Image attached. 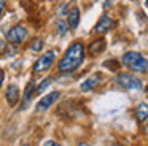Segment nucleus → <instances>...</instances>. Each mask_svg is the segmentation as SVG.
Segmentation results:
<instances>
[{
  "instance_id": "f257e3e1",
  "label": "nucleus",
  "mask_w": 148,
  "mask_h": 146,
  "mask_svg": "<svg viewBox=\"0 0 148 146\" xmlns=\"http://www.w3.org/2000/svg\"><path fill=\"white\" fill-rule=\"evenodd\" d=\"M84 59V46L83 43L80 41H75L69 46V49L65 51L64 57L59 60V65H58V70L61 73H72L81 65Z\"/></svg>"
},
{
  "instance_id": "f03ea898",
  "label": "nucleus",
  "mask_w": 148,
  "mask_h": 146,
  "mask_svg": "<svg viewBox=\"0 0 148 146\" xmlns=\"http://www.w3.org/2000/svg\"><path fill=\"white\" fill-rule=\"evenodd\" d=\"M54 59H56L54 51H46V53H43L42 56L37 59V62L34 63V73H43V72H46V70L53 65Z\"/></svg>"
},
{
  "instance_id": "7ed1b4c3",
  "label": "nucleus",
  "mask_w": 148,
  "mask_h": 146,
  "mask_svg": "<svg viewBox=\"0 0 148 146\" xmlns=\"http://www.w3.org/2000/svg\"><path fill=\"white\" fill-rule=\"evenodd\" d=\"M116 83H118L123 89H127V91H140L142 89V81L140 79L135 78V76L126 75V73L119 75L118 78H116Z\"/></svg>"
},
{
  "instance_id": "20e7f679",
  "label": "nucleus",
  "mask_w": 148,
  "mask_h": 146,
  "mask_svg": "<svg viewBox=\"0 0 148 146\" xmlns=\"http://www.w3.org/2000/svg\"><path fill=\"white\" fill-rule=\"evenodd\" d=\"M27 37V30L24 25L18 24L14 27H11L7 33V41L8 43H13V44H21Z\"/></svg>"
},
{
  "instance_id": "39448f33",
  "label": "nucleus",
  "mask_w": 148,
  "mask_h": 146,
  "mask_svg": "<svg viewBox=\"0 0 148 146\" xmlns=\"http://www.w3.org/2000/svg\"><path fill=\"white\" fill-rule=\"evenodd\" d=\"M59 97H61V94H59V91H54V92H49L48 95H45V97L42 98V100L37 103L35 110L37 111H46L49 106H51L53 103H56V102L59 100Z\"/></svg>"
},
{
  "instance_id": "423d86ee",
  "label": "nucleus",
  "mask_w": 148,
  "mask_h": 146,
  "mask_svg": "<svg viewBox=\"0 0 148 146\" xmlns=\"http://www.w3.org/2000/svg\"><path fill=\"white\" fill-rule=\"evenodd\" d=\"M113 25H115V21L103 14L102 18L99 19V22L96 24V27H94V33H105V32H108Z\"/></svg>"
},
{
  "instance_id": "0eeeda50",
  "label": "nucleus",
  "mask_w": 148,
  "mask_h": 146,
  "mask_svg": "<svg viewBox=\"0 0 148 146\" xmlns=\"http://www.w3.org/2000/svg\"><path fill=\"white\" fill-rule=\"evenodd\" d=\"M5 97H7V102L11 105V106H14V105L18 103V100H19V87H18L16 84H10L7 87V92H5Z\"/></svg>"
},
{
  "instance_id": "6e6552de",
  "label": "nucleus",
  "mask_w": 148,
  "mask_h": 146,
  "mask_svg": "<svg viewBox=\"0 0 148 146\" xmlns=\"http://www.w3.org/2000/svg\"><path fill=\"white\" fill-rule=\"evenodd\" d=\"M105 48H107V41L103 40V38H97V40H94L92 43L88 46V53L92 54V56H96V54L103 53Z\"/></svg>"
},
{
  "instance_id": "1a4fd4ad",
  "label": "nucleus",
  "mask_w": 148,
  "mask_h": 146,
  "mask_svg": "<svg viewBox=\"0 0 148 146\" xmlns=\"http://www.w3.org/2000/svg\"><path fill=\"white\" fill-rule=\"evenodd\" d=\"M67 24H69V27L73 30V29H77L78 27V24H80V10L77 8V6H73V8L69 11V14H67Z\"/></svg>"
},
{
  "instance_id": "9d476101",
  "label": "nucleus",
  "mask_w": 148,
  "mask_h": 146,
  "mask_svg": "<svg viewBox=\"0 0 148 146\" xmlns=\"http://www.w3.org/2000/svg\"><path fill=\"white\" fill-rule=\"evenodd\" d=\"M37 92V89H35V83L34 81H29L27 83V86H26V92H24V98H23V108H26L27 106V103L30 102V98H32V95Z\"/></svg>"
},
{
  "instance_id": "9b49d317",
  "label": "nucleus",
  "mask_w": 148,
  "mask_h": 146,
  "mask_svg": "<svg viewBox=\"0 0 148 146\" xmlns=\"http://www.w3.org/2000/svg\"><path fill=\"white\" fill-rule=\"evenodd\" d=\"M135 116L138 122H145L148 119V103H138V106L135 108Z\"/></svg>"
},
{
  "instance_id": "f8f14e48",
  "label": "nucleus",
  "mask_w": 148,
  "mask_h": 146,
  "mask_svg": "<svg viewBox=\"0 0 148 146\" xmlns=\"http://www.w3.org/2000/svg\"><path fill=\"white\" fill-rule=\"evenodd\" d=\"M142 54L140 53H135V51H131V53H126L124 56H123V63L127 67H131L132 63H135L138 59H142Z\"/></svg>"
},
{
  "instance_id": "ddd939ff",
  "label": "nucleus",
  "mask_w": 148,
  "mask_h": 146,
  "mask_svg": "<svg viewBox=\"0 0 148 146\" xmlns=\"http://www.w3.org/2000/svg\"><path fill=\"white\" fill-rule=\"evenodd\" d=\"M129 68H131V72H134V73H145L148 70V62L145 60V57H142V59H138L135 63H132Z\"/></svg>"
},
{
  "instance_id": "4468645a",
  "label": "nucleus",
  "mask_w": 148,
  "mask_h": 146,
  "mask_svg": "<svg viewBox=\"0 0 148 146\" xmlns=\"http://www.w3.org/2000/svg\"><path fill=\"white\" fill-rule=\"evenodd\" d=\"M97 84H99V78H97V76H91V78H88L86 81L81 84V91H83V92H89V91H92Z\"/></svg>"
},
{
  "instance_id": "2eb2a0df",
  "label": "nucleus",
  "mask_w": 148,
  "mask_h": 146,
  "mask_svg": "<svg viewBox=\"0 0 148 146\" xmlns=\"http://www.w3.org/2000/svg\"><path fill=\"white\" fill-rule=\"evenodd\" d=\"M30 49L35 51V53L42 51L43 49V40H42V38H35V40H34V43L30 44Z\"/></svg>"
},
{
  "instance_id": "dca6fc26",
  "label": "nucleus",
  "mask_w": 148,
  "mask_h": 146,
  "mask_svg": "<svg viewBox=\"0 0 148 146\" xmlns=\"http://www.w3.org/2000/svg\"><path fill=\"white\" fill-rule=\"evenodd\" d=\"M51 83H53V78H51V76H49V78H46L45 81H42V83H40V86L37 87V94H40V92H43V91H45V89L48 87L49 84H51Z\"/></svg>"
},
{
  "instance_id": "f3484780",
  "label": "nucleus",
  "mask_w": 148,
  "mask_h": 146,
  "mask_svg": "<svg viewBox=\"0 0 148 146\" xmlns=\"http://www.w3.org/2000/svg\"><path fill=\"white\" fill-rule=\"evenodd\" d=\"M65 25H67V24H65L64 21H58V22H56V27H58V30H59V33H61V35H64L65 32H67V27H65Z\"/></svg>"
},
{
  "instance_id": "a211bd4d",
  "label": "nucleus",
  "mask_w": 148,
  "mask_h": 146,
  "mask_svg": "<svg viewBox=\"0 0 148 146\" xmlns=\"http://www.w3.org/2000/svg\"><path fill=\"white\" fill-rule=\"evenodd\" d=\"M103 65L107 67V68H112V70H118V65H116V62L115 60H107Z\"/></svg>"
},
{
  "instance_id": "6ab92c4d",
  "label": "nucleus",
  "mask_w": 148,
  "mask_h": 146,
  "mask_svg": "<svg viewBox=\"0 0 148 146\" xmlns=\"http://www.w3.org/2000/svg\"><path fill=\"white\" fill-rule=\"evenodd\" d=\"M3 11H5V0H0V18H2Z\"/></svg>"
},
{
  "instance_id": "aec40b11",
  "label": "nucleus",
  "mask_w": 148,
  "mask_h": 146,
  "mask_svg": "<svg viewBox=\"0 0 148 146\" xmlns=\"http://www.w3.org/2000/svg\"><path fill=\"white\" fill-rule=\"evenodd\" d=\"M3 76H5V73H3V70L0 68V86H2V83H3Z\"/></svg>"
},
{
  "instance_id": "412c9836",
  "label": "nucleus",
  "mask_w": 148,
  "mask_h": 146,
  "mask_svg": "<svg viewBox=\"0 0 148 146\" xmlns=\"http://www.w3.org/2000/svg\"><path fill=\"white\" fill-rule=\"evenodd\" d=\"M45 145H48V146H56V143L53 141V140H48V141H45Z\"/></svg>"
},
{
  "instance_id": "4be33fe9",
  "label": "nucleus",
  "mask_w": 148,
  "mask_h": 146,
  "mask_svg": "<svg viewBox=\"0 0 148 146\" xmlns=\"http://www.w3.org/2000/svg\"><path fill=\"white\" fill-rule=\"evenodd\" d=\"M145 6H147V8H148V0H145Z\"/></svg>"
},
{
  "instance_id": "5701e85b",
  "label": "nucleus",
  "mask_w": 148,
  "mask_h": 146,
  "mask_svg": "<svg viewBox=\"0 0 148 146\" xmlns=\"http://www.w3.org/2000/svg\"><path fill=\"white\" fill-rule=\"evenodd\" d=\"M147 133H148V127H147Z\"/></svg>"
}]
</instances>
